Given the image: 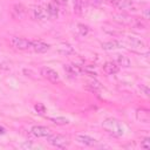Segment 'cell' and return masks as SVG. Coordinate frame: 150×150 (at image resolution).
<instances>
[{
	"label": "cell",
	"mask_w": 150,
	"mask_h": 150,
	"mask_svg": "<svg viewBox=\"0 0 150 150\" xmlns=\"http://www.w3.org/2000/svg\"><path fill=\"white\" fill-rule=\"evenodd\" d=\"M30 14H32V18L35 20H46L48 16L46 9H43L41 6H34L30 9Z\"/></svg>",
	"instance_id": "cell-6"
},
{
	"label": "cell",
	"mask_w": 150,
	"mask_h": 150,
	"mask_svg": "<svg viewBox=\"0 0 150 150\" xmlns=\"http://www.w3.org/2000/svg\"><path fill=\"white\" fill-rule=\"evenodd\" d=\"M136 118L139 121V122H143V123H148L150 121V111L145 108H141V109H137L136 110Z\"/></svg>",
	"instance_id": "cell-11"
},
{
	"label": "cell",
	"mask_w": 150,
	"mask_h": 150,
	"mask_svg": "<svg viewBox=\"0 0 150 150\" xmlns=\"http://www.w3.org/2000/svg\"><path fill=\"white\" fill-rule=\"evenodd\" d=\"M77 30H79L80 35L84 36V35H87V34H88V32H89V28H88L87 26L82 25V23H79V25H77Z\"/></svg>",
	"instance_id": "cell-21"
},
{
	"label": "cell",
	"mask_w": 150,
	"mask_h": 150,
	"mask_svg": "<svg viewBox=\"0 0 150 150\" xmlns=\"http://www.w3.org/2000/svg\"><path fill=\"white\" fill-rule=\"evenodd\" d=\"M121 43H122V46H127V48H129L130 50L136 52V53H141L145 48L144 41L137 36H125L123 39V41H121Z\"/></svg>",
	"instance_id": "cell-2"
},
{
	"label": "cell",
	"mask_w": 150,
	"mask_h": 150,
	"mask_svg": "<svg viewBox=\"0 0 150 150\" xmlns=\"http://www.w3.org/2000/svg\"><path fill=\"white\" fill-rule=\"evenodd\" d=\"M144 16H145V19H149V9L144 11Z\"/></svg>",
	"instance_id": "cell-25"
},
{
	"label": "cell",
	"mask_w": 150,
	"mask_h": 150,
	"mask_svg": "<svg viewBox=\"0 0 150 150\" xmlns=\"http://www.w3.org/2000/svg\"><path fill=\"white\" fill-rule=\"evenodd\" d=\"M96 1H98V0H96Z\"/></svg>",
	"instance_id": "cell-27"
},
{
	"label": "cell",
	"mask_w": 150,
	"mask_h": 150,
	"mask_svg": "<svg viewBox=\"0 0 150 150\" xmlns=\"http://www.w3.org/2000/svg\"><path fill=\"white\" fill-rule=\"evenodd\" d=\"M101 46H102V48L105 49V50H114V49H117V48H122V47H123L122 43H121L120 41H116V40H114V41H108V42H103Z\"/></svg>",
	"instance_id": "cell-14"
},
{
	"label": "cell",
	"mask_w": 150,
	"mask_h": 150,
	"mask_svg": "<svg viewBox=\"0 0 150 150\" xmlns=\"http://www.w3.org/2000/svg\"><path fill=\"white\" fill-rule=\"evenodd\" d=\"M47 141L53 146H56V148H60V149L67 148L70 143L68 137H66L63 135H49V136H47Z\"/></svg>",
	"instance_id": "cell-3"
},
{
	"label": "cell",
	"mask_w": 150,
	"mask_h": 150,
	"mask_svg": "<svg viewBox=\"0 0 150 150\" xmlns=\"http://www.w3.org/2000/svg\"><path fill=\"white\" fill-rule=\"evenodd\" d=\"M87 88H88L89 90H91V91H98V90L101 89V84H100V82H97L96 80H90V81H88V83H87Z\"/></svg>",
	"instance_id": "cell-19"
},
{
	"label": "cell",
	"mask_w": 150,
	"mask_h": 150,
	"mask_svg": "<svg viewBox=\"0 0 150 150\" xmlns=\"http://www.w3.org/2000/svg\"><path fill=\"white\" fill-rule=\"evenodd\" d=\"M40 75H41L43 79H47L48 81H50V82H53V83L60 82V76H59L57 71H55L53 68L42 67V68L40 69Z\"/></svg>",
	"instance_id": "cell-5"
},
{
	"label": "cell",
	"mask_w": 150,
	"mask_h": 150,
	"mask_svg": "<svg viewBox=\"0 0 150 150\" xmlns=\"http://www.w3.org/2000/svg\"><path fill=\"white\" fill-rule=\"evenodd\" d=\"M34 109H35V111H36L39 115H43V114L46 112V107H45L42 103H36V104L34 105Z\"/></svg>",
	"instance_id": "cell-22"
},
{
	"label": "cell",
	"mask_w": 150,
	"mask_h": 150,
	"mask_svg": "<svg viewBox=\"0 0 150 150\" xmlns=\"http://www.w3.org/2000/svg\"><path fill=\"white\" fill-rule=\"evenodd\" d=\"M76 141L79 143L83 144V145H87V146H94L96 144V139L95 138H93V137H90L88 135H83V134L77 135L76 136Z\"/></svg>",
	"instance_id": "cell-9"
},
{
	"label": "cell",
	"mask_w": 150,
	"mask_h": 150,
	"mask_svg": "<svg viewBox=\"0 0 150 150\" xmlns=\"http://www.w3.org/2000/svg\"><path fill=\"white\" fill-rule=\"evenodd\" d=\"M116 62H117V66H122L124 68H128L130 67V60L129 57H127L125 55H117L116 56Z\"/></svg>",
	"instance_id": "cell-17"
},
{
	"label": "cell",
	"mask_w": 150,
	"mask_h": 150,
	"mask_svg": "<svg viewBox=\"0 0 150 150\" xmlns=\"http://www.w3.org/2000/svg\"><path fill=\"white\" fill-rule=\"evenodd\" d=\"M139 89L143 91V94H144L146 97L149 96V94H150V90H149V88H148L146 86H143V84H141V86H139Z\"/></svg>",
	"instance_id": "cell-24"
},
{
	"label": "cell",
	"mask_w": 150,
	"mask_h": 150,
	"mask_svg": "<svg viewBox=\"0 0 150 150\" xmlns=\"http://www.w3.org/2000/svg\"><path fill=\"white\" fill-rule=\"evenodd\" d=\"M118 66L115 63V62H105L103 64V71L105 74H109V75H112V74H116L118 71Z\"/></svg>",
	"instance_id": "cell-13"
},
{
	"label": "cell",
	"mask_w": 150,
	"mask_h": 150,
	"mask_svg": "<svg viewBox=\"0 0 150 150\" xmlns=\"http://www.w3.org/2000/svg\"><path fill=\"white\" fill-rule=\"evenodd\" d=\"M5 132H6V130H5V128H4V127H1V125H0V135H4V134H5Z\"/></svg>",
	"instance_id": "cell-26"
},
{
	"label": "cell",
	"mask_w": 150,
	"mask_h": 150,
	"mask_svg": "<svg viewBox=\"0 0 150 150\" xmlns=\"http://www.w3.org/2000/svg\"><path fill=\"white\" fill-rule=\"evenodd\" d=\"M102 128L116 137H121L124 135V127L121 124L120 121L115 118H105L102 122Z\"/></svg>",
	"instance_id": "cell-1"
},
{
	"label": "cell",
	"mask_w": 150,
	"mask_h": 150,
	"mask_svg": "<svg viewBox=\"0 0 150 150\" xmlns=\"http://www.w3.org/2000/svg\"><path fill=\"white\" fill-rule=\"evenodd\" d=\"M32 134L35 136V137H47L50 135V130L49 128L47 127H43V125H34L32 129H30Z\"/></svg>",
	"instance_id": "cell-7"
},
{
	"label": "cell",
	"mask_w": 150,
	"mask_h": 150,
	"mask_svg": "<svg viewBox=\"0 0 150 150\" xmlns=\"http://www.w3.org/2000/svg\"><path fill=\"white\" fill-rule=\"evenodd\" d=\"M74 4V12L76 14H82L84 8V0H73Z\"/></svg>",
	"instance_id": "cell-18"
},
{
	"label": "cell",
	"mask_w": 150,
	"mask_h": 150,
	"mask_svg": "<svg viewBox=\"0 0 150 150\" xmlns=\"http://www.w3.org/2000/svg\"><path fill=\"white\" fill-rule=\"evenodd\" d=\"M141 146H142V148H144V149H150V139H149L148 137H145V138L142 141Z\"/></svg>",
	"instance_id": "cell-23"
},
{
	"label": "cell",
	"mask_w": 150,
	"mask_h": 150,
	"mask_svg": "<svg viewBox=\"0 0 150 150\" xmlns=\"http://www.w3.org/2000/svg\"><path fill=\"white\" fill-rule=\"evenodd\" d=\"M11 45L12 47H14L15 49H19V50H27V49H30V46H32V41L25 39V38H19V36H13L11 39Z\"/></svg>",
	"instance_id": "cell-4"
},
{
	"label": "cell",
	"mask_w": 150,
	"mask_h": 150,
	"mask_svg": "<svg viewBox=\"0 0 150 150\" xmlns=\"http://www.w3.org/2000/svg\"><path fill=\"white\" fill-rule=\"evenodd\" d=\"M49 121H52L53 123L57 124V125H64L69 123V120L66 117H48Z\"/></svg>",
	"instance_id": "cell-20"
},
{
	"label": "cell",
	"mask_w": 150,
	"mask_h": 150,
	"mask_svg": "<svg viewBox=\"0 0 150 150\" xmlns=\"http://www.w3.org/2000/svg\"><path fill=\"white\" fill-rule=\"evenodd\" d=\"M114 20L122 25H125V26H130L134 23V19L125 14H116V15H114Z\"/></svg>",
	"instance_id": "cell-12"
},
{
	"label": "cell",
	"mask_w": 150,
	"mask_h": 150,
	"mask_svg": "<svg viewBox=\"0 0 150 150\" xmlns=\"http://www.w3.org/2000/svg\"><path fill=\"white\" fill-rule=\"evenodd\" d=\"M30 49L35 53H46L49 49V45H47L42 41H32Z\"/></svg>",
	"instance_id": "cell-8"
},
{
	"label": "cell",
	"mask_w": 150,
	"mask_h": 150,
	"mask_svg": "<svg viewBox=\"0 0 150 150\" xmlns=\"http://www.w3.org/2000/svg\"><path fill=\"white\" fill-rule=\"evenodd\" d=\"M46 12H47L48 16H52V18L57 16V14H59V7H57L56 2H54V1L53 2H49L48 6H47V8H46Z\"/></svg>",
	"instance_id": "cell-16"
},
{
	"label": "cell",
	"mask_w": 150,
	"mask_h": 150,
	"mask_svg": "<svg viewBox=\"0 0 150 150\" xmlns=\"http://www.w3.org/2000/svg\"><path fill=\"white\" fill-rule=\"evenodd\" d=\"M26 14H27V9L25 8L23 5L19 4V5H14V6H13V16H14L15 19L22 20V19L26 16Z\"/></svg>",
	"instance_id": "cell-10"
},
{
	"label": "cell",
	"mask_w": 150,
	"mask_h": 150,
	"mask_svg": "<svg viewBox=\"0 0 150 150\" xmlns=\"http://www.w3.org/2000/svg\"><path fill=\"white\" fill-rule=\"evenodd\" d=\"M57 52L61 54V55H64V56H68V55H71L74 53V48L68 45V43H62L57 47Z\"/></svg>",
	"instance_id": "cell-15"
}]
</instances>
